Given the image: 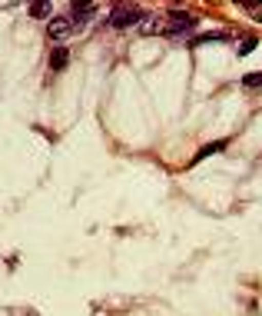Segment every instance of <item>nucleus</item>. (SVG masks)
<instances>
[{"instance_id":"0eeeda50","label":"nucleus","mask_w":262,"mask_h":316,"mask_svg":"<svg viewBox=\"0 0 262 316\" xmlns=\"http://www.w3.org/2000/svg\"><path fill=\"white\" fill-rule=\"evenodd\" d=\"M67 60H70V47H53V53H50V70H63V67H67Z\"/></svg>"},{"instance_id":"f03ea898","label":"nucleus","mask_w":262,"mask_h":316,"mask_svg":"<svg viewBox=\"0 0 262 316\" xmlns=\"http://www.w3.org/2000/svg\"><path fill=\"white\" fill-rule=\"evenodd\" d=\"M196 27H199V17H193V13H186V10H173L166 17L163 33H166L169 40H183V37H189V33H196Z\"/></svg>"},{"instance_id":"6e6552de","label":"nucleus","mask_w":262,"mask_h":316,"mask_svg":"<svg viewBox=\"0 0 262 316\" xmlns=\"http://www.w3.org/2000/svg\"><path fill=\"white\" fill-rule=\"evenodd\" d=\"M163 17H146L143 20V27H139V33H146V37H153V33H163V27L166 24H159Z\"/></svg>"},{"instance_id":"1a4fd4ad","label":"nucleus","mask_w":262,"mask_h":316,"mask_svg":"<svg viewBox=\"0 0 262 316\" xmlns=\"http://www.w3.org/2000/svg\"><path fill=\"white\" fill-rule=\"evenodd\" d=\"M243 87H246V90H259V87H262V70H256V73H246V77H243Z\"/></svg>"},{"instance_id":"9d476101","label":"nucleus","mask_w":262,"mask_h":316,"mask_svg":"<svg viewBox=\"0 0 262 316\" xmlns=\"http://www.w3.org/2000/svg\"><path fill=\"white\" fill-rule=\"evenodd\" d=\"M30 13L33 17H47V13H50V4H44V0H40V4H30Z\"/></svg>"},{"instance_id":"39448f33","label":"nucleus","mask_w":262,"mask_h":316,"mask_svg":"<svg viewBox=\"0 0 262 316\" xmlns=\"http://www.w3.org/2000/svg\"><path fill=\"white\" fill-rule=\"evenodd\" d=\"M229 40H232V33L212 30V33H199V37H193L189 44H193V47H209V44H229Z\"/></svg>"},{"instance_id":"7ed1b4c3","label":"nucleus","mask_w":262,"mask_h":316,"mask_svg":"<svg viewBox=\"0 0 262 316\" xmlns=\"http://www.w3.org/2000/svg\"><path fill=\"white\" fill-rule=\"evenodd\" d=\"M73 20H70V13L63 17V13H56L50 17V24H47V40H56V44H63L67 37H73Z\"/></svg>"},{"instance_id":"9b49d317","label":"nucleus","mask_w":262,"mask_h":316,"mask_svg":"<svg viewBox=\"0 0 262 316\" xmlns=\"http://www.w3.org/2000/svg\"><path fill=\"white\" fill-rule=\"evenodd\" d=\"M252 50H256V40H243V44H239V57H246V53H252Z\"/></svg>"},{"instance_id":"423d86ee","label":"nucleus","mask_w":262,"mask_h":316,"mask_svg":"<svg viewBox=\"0 0 262 316\" xmlns=\"http://www.w3.org/2000/svg\"><path fill=\"white\" fill-rule=\"evenodd\" d=\"M226 146H229V140H216V143H206V146H203V150L193 157V163H203L206 157H212V153H219V150H226Z\"/></svg>"},{"instance_id":"20e7f679","label":"nucleus","mask_w":262,"mask_h":316,"mask_svg":"<svg viewBox=\"0 0 262 316\" xmlns=\"http://www.w3.org/2000/svg\"><path fill=\"white\" fill-rule=\"evenodd\" d=\"M93 17H96V4H73V7H70V20H73L76 33H80Z\"/></svg>"},{"instance_id":"f257e3e1","label":"nucleus","mask_w":262,"mask_h":316,"mask_svg":"<svg viewBox=\"0 0 262 316\" xmlns=\"http://www.w3.org/2000/svg\"><path fill=\"white\" fill-rule=\"evenodd\" d=\"M150 17V13L143 10V7H136V4H119V7H113L110 10V17H106V24L113 27V30H130V27H143V20Z\"/></svg>"}]
</instances>
